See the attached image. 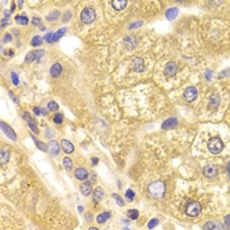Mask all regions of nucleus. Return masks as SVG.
I'll return each mask as SVG.
<instances>
[{"instance_id":"0eeeda50","label":"nucleus","mask_w":230,"mask_h":230,"mask_svg":"<svg viewBox=\"0 0 230 230\" xmlns=\"http://www.w3.org/2000/svg\"><path fill=\"white\" fill-rule=\"evenodd\" d=\"M203 172H204V175H205L206 177H216L217 176V167H216V166H213V164L205 166L204 170H203Z\"/></svg>"},{"instance_id":"423d86ee","label":"nucleus","mask_w":230,"mask_h":230,"mask_svg":"<svg viewBox=\"0 0 230 230\" xmlns=\"http://www.w3.org/2000/svg\"><path fill=\"white\" fill-rule=\"evenodd\" d=\"M197 96V89L195 87H188L184 92V99L187 101H193Z\"/></svg>"},{"instance_id":"b1692460","label":"nucleus","mask_w":230,"mask_h":230,"mask_svg":"<svg viewBox=\"0 0 230 230\" xmlns=\"http://www.w3.org/2000/svg\"><path fill=\"white\" fill-rule=\"evenodd\" d=\"M110 217V213L109 212H105V213H101V214H99L97 217H96V221H97L99 224H104L107 220Z\"/></svg>"},{"instance_id":"bb28decb","label":"nucleus","mask_w":230,"mask_h":230,"mask_svg":"<svg viewBox=\"0 0 230 230\" xmlns=\"http://www.w3.org/2000/svg\"><path fill=\"white\" fill-rule=\"evenodd\" d=\"M128 216H129L130 220H137L139 216V213H138V211L137 209H130L129 212H128Z\"/></svg>"},{"instance_id":"4c0bfd02","label":"nucleus","mask_w":230,"mask_h":230,"mask_svg":"<svg viewBox=\"0 0 230 230\" xmlns=\"http://www.w3.org/2000/svg\"><path fill=\"white\" fill-rule=\"evenodd\" d=\"M11 78H12V81H13V84H19V78H17V74L16 72H11Z\"/></svg>"},{"instance_id":"49530a36","label":"nucleus","mask_w":230,"mask_h":230,"mask_svg":"<svg viewBox=\"0 0 230 230\" xmlns=\"http://www.w3.org/2000/svg\"><path fill=\"white\" fill-rule=\"evenodd\" d=\"M9 96H11V99H12V100L14 101V103H17V101H19V100H17V97H16V96H14V95L12 94V92H9Z\"/></svg>"},{"instance_id":"ddd939ff","label":"nucleus","mask_w":230,"mask_h":230,"mask_svg":"<svg viewBox=\"0 0 230 230\" xmlns=\"http://www.w3.org/2000/svg\"><path fill=\"white\" fill-rule=\"evenodd\" d=\"M61 146H62V149L65 150V153H67V154L74 153V150H75L74 145H72L71 142H68L67 139H62V142H61Z\"/></svg>"},{"instance_id":"09e8293b","label":"nucleus","mask_w":230,"mask_h":230,"mask_svg":"<svg viewBox=\"0 0 230 230\" xmlns=\"http://www.w3.org/2000/svg\"><path fill=\"white\" fill-rule=\"evenodd\" d=\"M9 16H11V12H8V11H4V17L9 19Z\"/></svg>"},{"instance_id":"a19ab883","label":"nucleus","mask_w":230,"mask_h":230,"mask_svg":"<svg viewBox=\"0 0 230 230\" xmlns=\"http://www.w3.org/2000/svg\"><path fill=\"white\" fill-rule=\"evenodd\" d=\"M141 25H142V22H141V21H138V22H133V24H130V25H129V29L138 28V27H141Z\"/></svg>"},{"instance_id":"c85d7f7f","label":"nucleus","mask_w":230,"mask_h":230,"mask_svg":"<svg viewBox=\"0 0 230 230\" xmlns=\"http://www.w3.org/2000/svg\"><path fill=\"white\" fill-rule=\"evenodd\" d=\"M65 33H66V28H61L59 30H58L57 33H55V37H54V42H55V41H58V40H59L62 36H65Z\"/></svg>"},{"instance_id":"a211bd4d","label":"nucleus","mask_w":230,"mask_h":230,"mask_svg":"<svg viewBox=\"0 0 230 230\" xmlns=\"http://www.w3.org/2000/svg\"><path fill=\"white\" fill-rule=\"evenodd\" d=\"M103 196H104V191H103V188H96V190L94 191V203H99L101 199H103Z\"/></svg>"},{"instance_id":"4be33fe9","label":"nucleus","mask_w":230,"mask_h":230,"mask_svg":"<svg viewBox=\"0 0 230 230\" xmlns=\"http://www.w3.org/2000/svg\"><path fill=\"white\" fill-rule=\"evenodd\" d=\"M49 146H50V151L53 155H58V154H59V145L55 141H51L50 143H49Z\"/></svg>"},{"instance_id":"aec40b11","label":"nucleus","mask_w":230,"mask_h":230,"mask_svg":"<svg viewBox=\"0 0 230 230\" xmlns=\"http://www.w3.org/2000/svg\"><path fill=\"white\" fill-rule=\"evenodd\" d=\"M80 192L84 195V196H88V195L92 192L91 184H89V183H84V184H81L80 185Z\"/></svg>"},{"instance_id":"6ab92c4d","label":"nucleus","mask_w":230,"mask_h":230,"mask_svg":"<svg viewBox=\"0 0 230 230\" xmlns=\"http://www.w3.org/2000/svg\"><path fill=\"white\" fill-rule=\"evenodd\" d=\"M175 125H177V120H176V118H168L167 121L163 122L162 128H163V129H170V128H174Z\"/></svg>"},{"instance_id":"f3484780","label":"nucleus","mask_w":230,"mask_h":230,"mask_svg":"<svg viewBox=\"0 0 230 230\" xmlns=\"http://www.w3.org/2000/svg\"><path fill=\"white\" fill-rule=\"evenodd\" d=\"M218 104H220V96L217 94H213L209 97V107L211 108H217Z\"/></svg>"},{"instance_id":"de8ad7c7","label":"nucleus","mask_w":230,"mask_h":230,"mask_svg":"<svg viewBox=\"0 0 230 230\" xmlns=\"http://www.w3.org/2000/svg\"><path fill=\"white\" fill-rule=\"evenodd\" d=\"M70 16H71V13L67 12V13L65 14V20H63V21H68V20H70Z\"/></svg>"},{"instance_id":"58836bf2","label":"nucleus","mask_w":230,"mask_h":230,"mask_svg":"<svg viewBox=\"0 0 230 230\" xmlns=\"http://www.w3.org/2000/svg\"><path fill=\"white\" fill-rule=\"evenodd\" d=\"M156 224H158V220H156V218H153V220L149 222V225H147V226H149V229H153Z\"/></svg>"},{"instance_id":"6e6d98bb","label":"nucleus","mask_w":230,"mask_h":230,"mask_svg":"<svg viewBox=\"0 0 230 230\" xmlns=\"http://www.w3.org/2000/svg\"><path fill=\"white\" fill-rule=\"evenodd\" d=\"M22 4H24V3H22V1H17V5H19V7H21Z\"/></svg>"},{"instance_id":"e433bc0d","label":"nucleus","mask_w":230,"mask_h":230,"mask_svg":"<svg viewBox=\"0 0 230 230\" xmlns=\"http://www.w3.org/2000/svg\"><path fill=\"white\" fill-rule=\"evenodd\" d=\"M126 199L129 200V201H132V200L134 199V192H133L132 190H128L126 191Z\"/></svg>"},{"instance_id":"c03bdc74","label":"nucleus","mask_w":230,"mask_h":230,"mask_svg":"<svg viewBox=\"0 0 230 230\" xmlns=\"http://www.w3.org/2000/svg\"><path fill=\"white\" fill-rule=\"evenodd\" d=\"M32 22H33V25H40V24H41V20L38 19V17H33Z\"/></svg>"},{"instance_id":"79ce46f5","label":"nucleus","mask_w":230,"mask_h":230,"mask_svg":"<svg viewBox=\"0 0 230 230\" xmlns=\"http://www.w3.org/2000/svg\"><path fill=\"white\" fill-rule=\"evenodd\" d=\"M8 22H9V19H7V17H3V19H1V28H4L5 25L8 24Z\"/></svg>"},{"instance_id":"f257e3e1","label":"nucleus","mask_w":230,"mask_h":230,"mask_svg":"<svg viewBox=\"0 0 230 230\" xmlns=\"http://www.w3.org/2000/svg\"><path fill=\"white\" fill-rule=\"evenodd\" d=\"M208 149H209L211 153L218 154V153L222 151L224 143H222V141H221L218 137H213V138H211V139H209V142H208Z\"/></svg>"},{"instance_id":"cd10ccee","label":"nucleus","mask_w":230,"mask_h":230,"mask_svg":"<svg viewBox=\"0 0 230 230\" xmlns=\"http://www.w3.org/2000/svg\"><path fill=\"white\" fill-rule=\"evenodd\" d=\"M16 21L19 22V24H21V25H27L29 22V20H28L27 16H16Z\"/></svg>"},{"instance_id":"8fccbe9b","label":"nucleus","mask_w":230,"mask_h":230,"mask_svg":"<svg viewBox=\"0 0 230 230\" xmlns=\"http://www.w3.org/2000/svg\"><path fill=\"white\" fill-rule=\"evenodd\" d=\"M78 212L81 213V212H83V206H78Z\"/></svg>"},{"instance_id":"6e6552de","label":"nucleus","mask_w":230,"mask_h":230,"mask_svg":"<svg viewBox=\"0 0 230 230\" xmlns=\"http://www.w3.org/2000/svg\"><path fill=\"white\" fill-rule=\"evenodd\" d=\"M124 41H125V46H126L128 50H133L137 45V38L134 36H126Z\"/></svg>"},{"instance_id":"412c9836","label":"nucleus","mask_w":230,"mask_h":230,"mask_svg":"<svg viewBox=\"0 0 230 230\" xmlns=\"http://www.w3.org/2000/svg\"><path fill=\"white\" fill-rule=\"evenodd\" d=\"M8 159H9V151H7V150L3 149L1 151H0V163H1V164H4V163L8 162Z\"/></svg>"},{"instance_id":"473e14b6","label":"nucleus","mask_w":230,"mask_h":230,"mask_svg":"<svg viewBox=\"0 0 230 230\" xmlns=\"http://www.w3.org/2000/svg\"><path fill=\"white\" fill-rule=\"evenodd\" d=\"M48 109L53 110V112H54V110H58V104L55 103V101H50V103L48 104Z\"/></svg>"},{"instance_id":"f03ea898","label":"nucleus","mask_w":230,"mask_h":230,"mask_svg":"<svg viewBox=\"0 0 230 230\" xmlns=\"http://www.w3.org/2000/svg\"><path fill=\"white\" fill-rule=\"evenodd\" d=\"M149 191H150V193L153 195V196L162 197L163 195H164L166 188H164V184H163L162 182H155V183H153V184L149 185Z\"/></svg>"},{"instance_id":"dca6fc26","label":"nucleus","mask_w":230,"mask_h":230,"mask_svg":"<svg viewBox=\"0 0 230 230\" xmlns=\"http://www.w3.org/2000/svg\"><path fill=\"white\" fill-rule=\"evenodd\" d=\"M62 74V66L59 65V63H55V65H53L50 67V75L53 78H57V76H59V75Z\"/></svg>"},{"instance_id":"ea45409f","label":"nucleus","mask_w":230,"mask_h":230,"mask_svg":"<svg viewBox=\"0 0 230 230\" xmlns=\"http://www.w3.org/2000/svg\"><path fill=\"white\" fill-rule=\"evenodd\" d=\"M9 41H12V36H11L9 33L4 34V37H3V42H9Z\"/></svg>"},{"instance_id":"3c124183","label":"nucleus","mask_w":230,"mask_h":230,"mask_svg":"<svg viewBox=\"0 0 230 230\" xmlns=\"http://www.w3.org/2000/svg\"><path fill=\"white\" fill-rule=\"evenodd\" d=\"M97 162H99V159H97V158H94V159H92V163H94V164H96Z\"/></svg>"},{"instance_id":"5fc2aeb1","label":"nucleus","mask_w":230,"mask_h":230,"mask_svg":"<svg viewBox=\"0 0 230 230\" xmlns=\"http://www.w3.org/2000/svg\"><path fill=\"white\" fill-rule=\"evenodd\" d=\"M91 182H95V175H94V174L91 175Z\"/></svg>"},{"instance_id":"a18cd8bd","label":"nucleus","mask_w":230,"mask_h":230,"mask_svg":"<svg viewBox=\"0 0 230 230\" xmlns=\"http://www.w3.org/2000/svg\"><path fill=\"white\" fill-rule=\"evenodd\" d=\"M33 110H34V113H36V115H41V113H42V109H40L38 107H36Z\"/></svg>"},{"instance_id":"13d9d810","label":"nucleus","mask_w":230,"mask_h":230,"mask_svg":"<svg viewBox=\"0 0 230 230\" xmlns=\"http://www.w3.org/2000/svg\"><path fill=\"white\" fill-rule=\"evenodd\" d=\"M124 230H130V229H128V228H125V229H124Z\"/></svg>"},{"instance_id":"1a4fd4ad","label":"nucleus","mask_w":230,"mask_h":230,"mask_svg":"<svg viewBox=\"0 0 230 230\" xmlns=\"http://www.w3.org/2000/svg\"><path fill=\"white\" fill-rule=\"evenodd\" d=\"M132 65H133V70H134L136 72H142V71H143L145 63H143V61H142L141 58H134Z\"/></svg>"},{"instance_id":"2f4dec72","label":"nucleus","mask_w":230,"mask_h":230,"mask_svg":"<svg viewBox=\"0 0 230 230\" xmlns=\"http://www.w3.org/2000/svg\"><path fill=\"white\" fill-rule=\"evenodd\" d=\"M54 37H55V33H48L45 36V40L46 42H49V43H51V42H54Z\"/></svg>"},{"instance_id":"f8f14e48","label":"nucleus","mask_w":230,"mask_h":230,"mask_svg":"<svg viewBox=\"0 0 230 230\" xmlns=\"http://www.w3.org/2000/svg\"><path fill=\"white\" fill-rule=\"evenodd\" d=\"M110 4L116 11H122L128 5V1L126 0H113V1H110Z\"/></svg>"},{"instance_id":"9b49d317","label":"nucleus","mask_w":230,"mask_h":230,"mask_svg":"<svg viewBox=\"0 0 230 230\" xmlns=\"http://www.w3.org/2000/svg\"><path fill=\"white\" fill-rule=\"evenodd\" d=\"M22 117H24L25 120L28 121V124H29V128H30V129L33 130L34 133H38V128H37V125H36V121H34L32 117H29V113L24 112V113H22Z\"/></svg>"},{"instance_id":"393cba45","label":"nucleus","mask_w":230,"mask_h":230,"mask_svg":"<svg viewBox=\"0 0 230 230\" xmlns=\"http://www.w3.org/2000/svg\"><path fill=\"white\" fill-rule=\"evenodd\" d=\"M59 16H61L59 11H53V12H50V13L48 14V17H46V19H48L49 21H54V20L59 19Z\"/></svg>"},{"instance_id":"7ed1b4c3","label":"nucleus","mask_w":230,"mask_h":230,"mask_svg":"<svg viewBox=\"0 0 230 230\" xmlns=\"http://www.w3.org/2000/svg\"><path fill=\"white\" fill-rule=\"evenodd\" d=\"M96 19V13L95 9L92 8H84L80 13V20L84 22V24H91L94 22V20Z\"/></svg>"},{"instance_id":"20e7f679","label":"nucleus","mask_w":230,"mask_h":230,"mask_svg":"<svg viewBox=\"0 0 230 230\" xmlns=\"http://www.w3.org/2000/svg\"><path fill=\"white\" fill-rule=\"evenodd\" d=\"M200 212H201V205H200L199 203L196 201H192L187 205V209H185V213L188 214L190 217H196L200 214Z\"/></svg>"},{"instance_id":"37998d69","label":"nucleus","mask_w":230,"mask_h":230,"mask_svg":"<svg viewBox=\"0 0 230 230\" xmlns=\"http://www.w3.org/2000/svg\"><path fill=\"white\" fill-rule=\"evenodd\" d=\"M225 225H226V229L230 230V216H228L225 218Z\"/></svg>"},{"instance_id":"9d476101","label":"nucleus","mask_w":230,"mask_h":230,"mask_svg":"<svg viewBox=\"0 0 230 230\" xmlns=\"http://www.w3.org/2000/svg\"><path fill=\"white\" fill-rule=\"evenodd\" d=\"M164 71H166V74H167L168 76H174V75H175L176 72H177V65H176L175 62L167 63V66H166Z\"/></svg>"},{"instance_id":"c756f323","label":"nucleus","mask_w":230,"mask_h":230,"mask_svg":"<svg viewBox=\"0 0 230 230\" xmlns=\"http://www.w3.org/2000/svg\"><path fill=\"white\" fill-rule=\"evenodd\" d=\"M30 43H32V45H33V46H40L41 43H42V38H41L40 36H34Z\"/></svg>"},{"instance_id":"4468645a","label":"nucleus","mask_w":230,"mask_h":230,"mask_svg":"<svg viewBox=\"0 0 230 230\" xmlns=\"http://www.w3.org/2000/svg\"><path fill=\"white\" fill-rule=\"evenodd\" d=\"M75 177H76V179H79V180H86L87 177H88V172H87L86 168L79 167V168H76V170H75Z\"/></svg>"},{"instance_id":"f704fd0d","label":"nucleus","mask_w":230,"mask_h":230,"mask_svg":"<svg viewBox=\"0 0 230 230\" xmlns=\"http://www.w3.org/2000/svg\"><path fill=\"white\" fill-rule=\"evenodd\" d=\"M113 199H115L116 200V201H117V204H118V205H124V200H122L121 199V196H120V195H117V193H113Z\"/></svg>"},{"instance_id":"c9c22d12","label":"nucleus","mask_w":230,"mask_h":230,"mask_svg":"<svg viewBox=\"0 0 230 230\" xmlns=\"http://www.w3.org/2000/svg\"><path fill=\"white\" fill-rule=\"evenodd\" d=\"M214 226H216L214 222H206L204 225V230H214Z\"/></svg>"},{"instance_id":"72a5a7b5","label":"nucleus","mask_w":230,"mask_h":230,"mask_svg":"<svg viewBox=\"0 0 230 230\" xmlns=\"http://www.w3.org/2000/svg\"><path fill=\"white\" fill-rule=\"evenodd\" d=\"M63 121V116L61 115V113H57V115L54 116V122L55 124H62Z\"/></svg>"},{"instance_id":"7c9ffc66","label":"nucleus","mask_w":230,"mask_h":230,"mask_svg":"<svg viewBox=\"0 0 230 230\" xmlns=\"http://www.w3.org/2000/svg\"><path fill=\"white\" fill-rule=\"evenodd\" d=\"M63 164H65L66 170H71V167H72V161H71L70 158H65V159H63Z\"/></svg>"},{"instance_id":"603ef678","label":"nucleus","mask_w":230,"mask_h":230,"mask_svg":"<svg viewBox=\"0 0 230 230\" xmlns=\"http://www.w3.org/2000/svg\"><path fill=\"white\" fill-rule=\"evenodd\" d=\"M41 109H42V108H41ZM42 115L46 116V115H48V110H46V109H42Z\"/></svg>"},{"instance_id":"864d4df0","label":"nucleus","mask_w":230,"mask_h":230,"mask_svg":"<svg viewBox=\"0 0 230 230\" xmlns=\"http://www.w3.org/2000/svg\"><path fill=\"white\" fill-rule=\"evenodd\" d=\"M86 218L87 221H91V214H86Z\"/></svg>"},{"instance_id":"a878e982","label":"nucleus","mask_w":230,"mask_h":230,"mask_svg":"<svg viewBox=\"0 0 230 230\" xmlns=\"http://www.w3.org/2000/svg\"><path fill=\"white\" fill-rule=\"evenodd\" d=\"M33 141H34V143L37 145V147H38L40 150H42V151H48V146H46L43 142H40L38 139L36 138V137H33Z\"/></svg>"},{"instance_id":"2eb2a0df","label":"nucleus","mask_w":230,"mask_h":230,"mask_svg":"<svg viewBox=\"0 0 230 230\" xmlns=\"http://www.w3.org/2000/svg\"><path fill=\"white\" fill-rule=\"evenodd\" d=\"M1 129L4 130V133H5V134H7L8 137H9L11 139H13V141H16V133H14L13 130L11 129V128L8 126L7 124H5V122H1Z\"/></svg>"},{"instance_id":"4d7b16f0","label":"nucleus","mask_w":230,"mask_h":230,"mask_svg":"<svg viewBox=\"0 0 230 230\" xmlns=\"http://www.w3.org/2000/svg\"><path fill=\"white\" fill-rule=\"evenodd\" d=\"M89 230H99V229H96V228H89Z\"/></svg>"},{"instance_id":"39448f33","label":"nucleus","mask_w":230,"mask_h":230,"mask_svg":"<svg viewBox=\"0 0 230 230\" xmlns=\"http://www.w3.org/2000/svg\"><path fill=\"white\" fill-rule=\"evenodd\" d=\"M45 54V50H42V49H38V50H33V51H30L27 57H25V62L27 63H30V62H33V61H38L42 55Z\"/></svg>"},{"instance_id":"5701e85b","label":"nucleus","mask_w":230,"mask_h":230,"mask_svg":"<svg viewBox=\"0 0 230 230\" xmlns=\"http://www.w3.org/2000/svg\"><path fill=\"white\" fill-rule=\"evenodd\" d=\"M176 16H177V8H170V9H167V12H166V17H167L168 20H174Z\"/></svg>"}]
</instances>
